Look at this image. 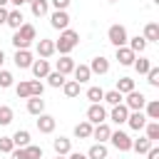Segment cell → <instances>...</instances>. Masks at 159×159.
Instances as JSON below:
<instances>
[{
  "mask_svg": "<svg viewBox=\"0 0 159 159\" xmlns=\"http://www.w3.org/2000/svg\"><path fill=\"white\" fill-rule=\"evenodd\" d=\"M10 2H12L15 7H20V5H25V2H30V0H10Z\"/></svg>",
  "mask_w": 159,
  "mask_h": 159,
  "instance_id": "49",
  "label": "cell"
},
{
  "mask_svg": "<svg viewBox=\"0 0 159 159\" xmlns=\"http://www.w3.org/2000/svg\"><path fill=\"white\" fill-rule=\"evenodd\" d=\"M77 45H80V32L67 27V30H60V40L55 42V52H60V55H70Z\"/></svg>",
  "mask_w": 159,
  "mask_h": 159,
  "instance_id": "1",
  "label": "cell"
},
{
  "mask_svg": "<svg viewBox=\"0 0 159 159\" xmlns=\"http://www.w3.org/2000/svg\"><path fill=\"white\" fill-rule=\"evenodd\" d=\"M35 124H37V132H40V134H52L55 127H57V119H55L52 114H45V112H42V114H37V122H35Z\"/></svg>",
  "mask_w": 159,
  "mask_h": 159,
  "instance_id": "6",
  "label": "cell"
},
{
  "mask_svg": "<svg viewBox=\"0 0 159 159\" xmlns=\"http://www.w3.org/2000/svg\"><path fill=\"white\" fill-rule=\"evenodd\" d=\"M144 132H147V139L157 142V139H159V122H157V119H147V124H144Z\"/></svg>",
  "mask_w": 159,
  "mask_h": 159,
  "instance_id": "31",
  "label": "cell"
},
{
  "mask_svg": "<svg viewBox=\"0 0 159 159\" xmlns=\"http://www.w3.org/2000/svg\"><path fill=\"white\" fill-rule=\"evenodd\" d=\"M142 37H144L147 42H159V25H157V22H147Z\"/></svg>",
  "mask_w": 159,
  "mask_h": 159,
  "instance_id": "25",
  "label": "cell"
},
{
  "mask_svg": "<svg viewBox=\"0 0 159 159\" xmlns=\"http://www.w3.org/2000/svg\"><path fill=\"white\" fill-rule=\"evenodd\" d=\"M147 159H159V149H157L154 144L149 147V152H147Z\"/></svg>",
  "mask_w": 159,
  "mask_h": 159,
  "instance_id": "46",
  "label": "cell"
},
{
  "mask_svg": "<svg viewBox=\"0 0 159 159\" xmlns=\"http://www.w3.org/2000/svg\"><path fill=\"white\" fill-rule=\"evenodd\" d=\"M107 2H117V0H107Z\"/></svg>",
  "mask_w": 159,
  "mask_h": 159,
  "instance_id": "53",
  "label": "cell"
},
{
  "mask_svg": "<svg viewBox=\"0 0 159 159\" xmlns=\"http://www.w3.org/2000/svg\"><path fill=\"white\" fill-rule=\"evenodd\" d=\"M12 62H15L17 70H30V65H32V52H30V50H15Z\"/></svg>",
  "mask_w": 159,
  "mask_h": 159,
  "instance_id": "8",
  "label": "cell"
},
{
  "mask_svg": "<svg viewBox=\"0 0 159 159\" xmlns=\"http://www.w3.org/2000/svg\"><path fill=\"white\" fill-rule=\"evenodd\" d=\"M55 159H67V157H62V154H57V157H55Z\"/></svg>",
  "mask_w": 159,
  "mask_h": 159,
  "instance_id": "52",
  "label": "cell"
},
{
  "mask_svg": "<svg viewBox=\"0 0 159 159\" xmlns=\"http://www.w3.org/2000/svg\"><path fill=\"white\" fill-rule=\"evenodd\" d=\"M114 89H117V92H122V94H127V92H132V89H134V80H132V77H119Z\"/></svg>",
  "mask_w": 159,
  "mask_h": 159,
  "instance_id": "33",
  "label": "cell"
},
{
  "mask_svg": "<svg viewBox=\"0 0 159 159\" xmlns=\"http://www.w3.org/2000/svg\"><path fill=\"white\" fill-rule=\"evenodd\" d=\"M27 112L35 114V117L42 114V112H45V99H42V97H27Z\"/></svg>",
  "mask_w": 159,
  "mask_h": 159,
  "instance_id": "23",
  "label": "cell"
},
{
  "mask_svg": "<svg viewBox=\"0 0 159 159\" xmlns=\"http://www.w3.org/2000/svg\"><path fill=\"white\" fill-rule=\"evenodd\" d=\"M107 40H109L114 47H122V45H127V40H129V35H127V27H124V25H109V30H107Z\"/></svg>",
  "mask_w": 159,
  "mask_h": 159,
  "instance_id": "2",
  "label": "cell"
},
{
  "mask_svg": "<svg viewBox=\"0 0 159 159\" xmlns=\"http://www.w3.org/2000/svg\"><path fill=\"white\" fill-rule=\"evenodd\" d=\"M7 20V7H0V25H5Z\"/></svg>",
  "mask_w": 159,
  "mask_h": 159,
  "instance_id": "48",
  "label": "cell"
},
{
  "mask_svg": "<svg viewBox=\"0 0 159 159\" xmlns=\"http://www.w3.org/2000/svg\"><path fill=\"white\" fill-rule=\"evenodd\" d=\"M15 94H17V99H27L30 97V80H20L15 84Z\"/></svg>",
  "mask_w": 159,
  "mask_h": 159,
  "instance_id": "34",
  "label": "cell"
},
{
  "mask_svg": "<svg viewBox=\"0 0 159 159\" xmlns=\"http://www.w3.org/2000/svg\"><path fill=\"white\" fill-rule=\"evenodd\" d=\"M89 72L92 75H107L109 72V60L104 55H97L92 62H89Z\"/></svg>",
  "mask_w": 159,
  "mask_h": 159,
  "instance_id": "12",
  "label": "cell"
},
{
  "mask_svg": "<svg viewBox=\"0 0 159 159\" xmlns=\"http://www.w3.org/2000/svg\"><path fill=\"white\" fill-rule=\"evenodd\" d=\"M45 80H47V84H50V87H55V89H57V87H62V84H65V80H67V77H65L62 72H57V70H50Z\"/></svg>",
  "mask_w": 159,
  "mask_h": 159,
  "instance_id": "27",
  "label": "cell"
},
{
  "mask_svg": "<svg viewBox=\"0 0 159 159\" xmlns=\"http://www.w3.org/2000/svg\"><path fill=\"white\" fill-rule=\"evenodd\" d=\"M50 2H52V7H55V10H67L72 0H50Z\"/></svg>",
  "mask_w": 159,
  "mask_h": 159,
  "instance_id": "45",
  "label": "cell"
},
{
  "mask_svg": "<svg viewBox=\"0 0 159 159\" xmlns=\"http://www.w3.org/2000/svg\"><path fill=\"white\" fill-rule=\"evenodd\" d=\"M117 62L119 65H124V67H132V62H134V57H137V52H132L127 45H122V47H117Z\"/></svg>",
  "mask_w": 159,
  "mask_h": 159,
  "instance_id": "14",
  "label": "cell"
},
{
  "mask_svg": "<svg viewBox=\"0 0 159 159\" xmlns=\"http://www.w3.org/2000/svg\"><path fill=\"white\" fill-rule=\"evenodd\" d=\"M75 137L77 139H89L92 137V124L84 119V122H80V124H75Z\"/></svg>",
  "mask_w": 159,
  "mask_h": 159,
  "instance_id": "29",
  "label": "cell"
},
{
  "mask_svg": "<svg viewBox=\"0 0 159 159\" xmlns=\"http://www.w3.org/2000/svg\"><path fill=\"white\" fill-rule=\"evenodd\" d=\"M144 114H147V119H157L159 122V99H147Z\"/></svg>",
  "mask_w": 159,
  "mask_h": 159,
  "instance_id": "28",
  "label": "cell"
},
{
  "mask_svg": "<svg viewBox=\"0 0 159 159\" xmlns=\"http://www.w3.org/2000/svg\"><path fill=\"white\" fill-rule=\"evenodd\" d=\"M102 97H104V89H102V87H89V89H87V99H89V104L102 102Z\"/></svg>",
  "mask_w": 159,
  "mask_h": 159,
  "instance_id": "38",
  "label": "cell"
},
{
  "mask_svg": "<svg viewBox=\"0 0 159 159\" xmlns=\"http://www.w3.org/2000/svg\"><path fill=\"white\" fill-rule=\"evenodd\" d=\"M30 70H32V75H35V80H45L47 77V72L52 70L50 67V60H32V65H30Z\"/></svg>",
  "mask_w": 159,
  "mask_h": 159,
  "instance_id": "9",
  "label": "cell"
},
{
  "mask_svg": "<svg viewBox=\"0 0 159 159\" xmlns=\"http://www.w3.org/2000/svg\"><path fill=\"white\" fill-rule=\"evenodd\" d=\"M152 144H154V142H152V139H147V137H139V139H132V149H134L137 154H147Z\"/></svg>",
  "mask_w": 159,
  "mask_h": 159,
  "instance_id": "30",
  "label": "cell"
},
{
  "mask_svg": "<svg viewBox=\"0 0 159 159\" xmlns=\"http://www.w3.org/2000/svg\"><path fill=\"white\" fill-rule=\"evenodd\" d=\"M12 144H15V147H27V144H30V132H27V129H17V132L12 134Z\"/></svg>",
  "mask_w": 159,
  "mask_h": 159,
  "instance_id": "32",
  "label": "cell"
},
{
  "mask_svg": "<svg viewBox=\"0 0 159 159\" xmlns=\"http://www.w3.org/2000/svg\"><path fill=\"white\" fill-rule=\"evenodd\" d=\"M132 67H134V70H137L139 75H147V72H149V67H152V62H149L147 57H134Z\"/></svg>",
  "mask_w": 159,
  "mask_h": 159,
  "instance_id": "37",
  "label": "cell"
},
{
  "mask_svg": "<svg viewBox=\"0 0 159 159\" xmlns=\"http://www.w3.org/2000/svg\"><path fill=\"white\" fill-rule=\"evenodd\" d=\"M147 45H149V42H147L144 37H139V35H137V37H129V40H127V47H129L132 52H139V55H142V52L147 50Z\"/></svg>",
  "mask_w": 159,
  "mask_h": 159,
  "instance_id": "26",
  "label": "cell"
},
{
  "mask_svg": "<svg viewBox=\"0 0 159 159\" xmlns=\"http://www.w3.org/2000/svg\"><path fill=\"white\" fill-rule=\"evenodd\" d=\"M109 142H112V147L117 149V152H129L132 149V137L127 134V132H112L109 134Z\"/></svg>",
  "mask_w": 159,
  "mask_h": 159,
  "instance_id": "3",
  "label": "cell"
},
{
  "mask_svg": "<svg viewBox=\"0 0 159 159\" xmlns=\"http://www.w3.org/2000/svg\"><path fill=\"white\" fill-rule=\"evenodd\" d=\"M7 2H10V0H0V7H5V5H7Z\"/></svg>",
  "mask_w": 159,
  "mask_h": 159,
  "instance_id": "51",
  "label": "cell"
},
{
  "mask_svg": "<svg viewBox=\"0 0 159 159\" xmlns=\"http://www.w3.org/2000/svg\"><path fill=\"white\" fill-rule=\"evenodd\" d=\"M22 22H25V17H22L20 7H15V10H7V20H5V25H10L12 30H17Z\"/></svg>",
  "mask_w": 159,
  "mask_h": 159,
  "instance_id": "20",
  "label": "cell"
},
{
  "mask_svg": "<svg viewBox=\"0 0 159 159\" xmlns=\"http://www.w3.org/2000/svg\"><path fill=\"white\" fill-rule=\"evenodd\" d=\"M72 75H75V80H77L80 84H84V82H89V77H92V72H89V65H75V70H72Z\"/></svg>",
  "mask_w": 159,
  "mask_h": 159,
  "instance_id": "21",
  "label": "cell"
},
{
  "mask_svg": "<svg viewBox=\"0 0 159 159\" xmlns=\"http://www.w3.org/2000/svg\"><path fill=\"white\" fill-rule=\"evenodd\" d=\"M109 134H112V127H109L107 122H99V124H92V137H89V139L109 142Z\"/></svg>",
  "mask_w": 159,
  "mask_h": 159,
  "instance_id": "11",
  "label": "cell"
},
{
  "mask_svg": "<svg viewBox=\"0 0 159 159\" xmlns=\"http://www.w3.org/2000/svg\"><path fill=\"white\" fill-rule=\"evenodd\" d=\"M15 32H17L22 40H27V42H32V40L37 37V32H35V25H30V22H22V25H20Z\"/></svg>",
  "mask_w": 159,
  "mask_h": 159,
  "instance_id": "24",
  "label": "cell"
},
{
  "mask_svg": "<svg viewBox=\"0 0 159 159\" xmlns=\"http://www.w3.org/2000/svg\"><path fill=\"white\" fill-rule=\"evenodd\" d=\"M127 117H129V109H127V104H124V102L114 104V107H112V112H109V119H112L114 124H127Z\"/></svg>",
  "mask_w": 159,
  "mask_h": 159,
  "instance_id": "10",
  "label": "cell"
},
{
  "mask_svg": "<svg viewBox=\"0 0 159 159\" xmlns=\"http://www.w3.org/2000/svg\"><path fill=\"white\" fill-rule=\"evenodd\" d=\"M25 152H27V159H42V147L37 144H27Z\"/></svg>",
  "mask_w": 159,
  "mask_h": 159,
  "instance_id": "42",
  "label": "cell"
},
{
  "mask_svg": "<svg viewBox=\"0 0 159 159\" xmlns=\"http://www.w3.org/2000/svg\"><path fill=\"white\" fill-rule=\"evenodd\" d=\"M87 122L89 124H99V122H107V109L102 102H94L87 107Z\"/></svg>",
  "mask_w": 159,
  "mask_h": 159,
  "instance_id": "4",
  "label": "cell"
},
{
  "mask_svg": "<svg viewBox=\"0 0 159 159\" xmlns=\"http://www.w3.org/2000/svg\"><path fill=\"white\" fill-rule=\"evenodd\" d=\"M45 92V84L40 80H30V97H42Z\"/></svg>",
  "mask_w": 159,
  "mask_h": 159,
  "instance_id": "40",
  "label": "cell"
},
{
  "mask_svg": "<svg viewBox=\"0 0 159 159\" xmlns=\"http://www.w3.org/2000/svg\"><path fill=\"white\" fill-rule=\"evenodd\" d=\"M10 159H27V152H25V147H15V149L10 152Z\"/></svg>",
  "mask_w": 159,
  "mask_h": 159,
  "instance_id": "44",
  "label": "cell"
},
{
  "mask_svg": "<svg viewBox=\"0 0 159 159\" xmlns=\"http://www.w3.org/2000/svg\"><path fill=\"white\" fill-rule=\"evenodd\" d=\"M127 124H129L134 132H142V129H144V124H147V114H144L142 109H137V112H129V117H127Z\"/></svg>",
  "mask_w": 159,
  "mask_h": 159,
  "instance_id": "13",
  "label": "cell"
},
{
  "mask_svg": "<svg viewBox=\"0 0 159 159\" xmlns=\"http://www.w3.org/2000/svg\"><path fill=\"white\" fill-rule=\"evenodd\" d=\"M87 159H107V144L104 142H94L87 152Z\"/></svg>",
  "mask_w": 159,
  "mask_h": 159,
  "instance_id": "19",
  "label": "cell"
},
{
  "mask_svg": "<svg viewBox=\"0 0 159 159\" xmlns=\"http://www.w3.org/2000/svg\"><path fill=\"white\" fill-rule=\"evenodd\" d=\"M52 149H55V154L67 157V154L72 152V142H70L67 137H57V139H52Z\"/></svg>",
  "mask_w": 159,
  "mask_h": 159,
  "instance_id": "17",
  "label": "cell"
},
{
  "mask_svg": "<svg viewBox=\"0 0 159 159\" xmlns=\"http://www.w3.org/2000/svg\"><path fill=\"white\" fill-rule=\"evenodd\" d=\"M67 159H87V154H82V152H70Z\"/></svg>",
  "mask_w": 159,
  "mask_h": 159,
  "instance_id": "47",
  "label": "cell"
},
{
  "mask_svg": "<svg viewBox=\"0 0 159 159\" xmlns=\"http://www.w3.org/2000/svg\"><path fill=\"white\" fill-rule=\"evenodd\" d=\"M37 55H40L42 60L52 57V55H55V42H52V40H47V37L37 40Z\"/></svg>",
  "mask_w": 159,
  "mask_h": 159,
  "instance_id": "15",
  "label": "cell"
},
{
  "mask_svg": "<svg viewBox=\"0 0 159 159\" xmlns=\"http://www.w3.org/2000/svg\"><path fill=\"white\" fill-rule=\"evenodd\" d=\"M30 12L35 17H45L50 12V2L47 0H30Z\"/></svg>",
  "mask_w": 159,
  "mask_h": 159,
  "instance_id": "18",
  "label": "cell"
},
{
  "mask_svg": "<svg viewBox=\"0 0 159 159\" xmlns=\"http://www.w3.org/2000/svg\"><path fill=\"white\" fill-rule=\"evenodd\" d=\"M2 65H5V52L0 50V70H2Z\"/></svg>",
  "mask_w": 159,
  "mask_h": 159,
  "instance_id": "50",
  "label": "cell"
},
{
  "mask_svg": "<svg viewBox=\"0 0 159 159\" xmlns=\"http://www.w3.org/2000/svg\"><path fill=\"white\" fill-rule=\"evenodd\" d=\"M12 117H15L12 107H7V104H0V127H7V124L12 122Z\"/></svg>",
  "mask_w": 159,
  "mask_h": 159,
  "instance_id": "36",
  "label": "cell"
},
{
  "mask_svg": "<svg viewBox=\"0 0 159 159\" xmlns=\"http://www.w3.org/2000/svg\"><path fill=\"white\" fill-rule=\"evenodd\" d=\"M147 82L152 84V87H159V67H149V72H147Z\"/></svg>",
  "mask_w": 159,
  "mask_h": 159,
  "instance_id": "41",
  "label": "cell"
},
{
  "mask_svg": "<svg viewBox=\"0 0 159 159\" xmlns=\"http://www.w3.org/2000/svg\"><path fill=\"white\" fill-rule=\"evenodd\" d=\"M50 25H52L55 30H67V27H70V15H67V10H52V12H50Z\"/></svg>",
  "mask_w": 159,
  "mask_h": 159,
  "instance_id": "7",
  "label": "cell"
},
{
  "mask_svg": "<svg viewBox=\"0 0 159 159\" xmlns=\"http://www.w3.org/2000/svg\"><path fill=\"white\" fill-rule=\"evenodd\" d=\"M80 82L77 80H65V84H62V92H65V97H70V99H75V97H80Z\"/></svg>",
  "mask_w": 159,
  "mask_h": 159,
  "instance_id": "22",
  "label": "cell"
},
{
  "mask_svg": "<svg viewBox=\"0 0 159 159\" xmlns=\"http://www.w3.org/2000/svg\"><path fill=\"white\" fill-rule=\"evenodd\" d=\"M55 70H57V72H62V75L67 77V75H72V70H75V60H72L70 55H60V60H57Z\"/></svg>",
  "mask_w": 159,
  "mask_h": 159,
  "instance_id": "16",
  "label": "cell"
},
{
  "mask_svg": "<svg viewBox=\"0 0 159 159\" xmlns=\"http://www.w3.org/2000/svg\"><path fill=\"white\" fill-rule=\"evenodd\" d=\"M12 82H15L12 72H10V70H0V89H7V87H12Z\"/></svg>",
  "mask_w": 159,
  "mask_h": 159,
  "instance_id": "39",
  "label": "cell"
},
{
  "mask_svg": "<svg viewBox=\"0 0 159 159\" xmlns=\"http://www.w3.org/2000/svg\"><path fill=\"white\" fill-rule=\"evenodd\" d=\"M122 102L127 104V109H129V112H137V109H144V104H147V97H144L142 92L132 89V92H127V99H122Z\"/></svg>",
  "mask_w": 159,
  "mask_h": 159,
  "instance_id": "5",
  "label": "cell"
},
{
  "mask_svg": "<svg viewBox=\"0 0 159 159\" xmlns=\"http://www.w3.org/2000/svg\"><path fill=\"white\" fill-rule=\"evenodd\" d=\"M12 149H15L12 137H0V154H10Z\"/></svg>",
  "mask_w": 159,
  "mask_h": 159,
  "instance_id": "43",
  "label": "cell"
},
{
  "mask_svg": "<svg viewBox=\"0 0 159 159\" xmlns=\"http://www.w3.org/2000/svg\"><path fill=\"white\" fill-rule=\"evenodd\" d=\"M122 99H124V94H122V92H117V89H109V92H104V97H102V102H107L109 107L119 104Z\"/></svg>",
  "mask_w": 159,
  "mask_h": 159,
  "instance_id": "35",
  "label": "cell"
}]
</instances>
